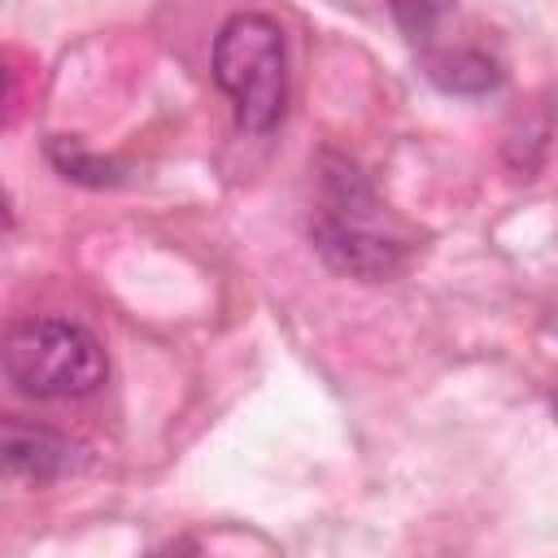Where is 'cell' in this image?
<instances>
[{
	"mask_svg": "<svg viewBox=\"0 0 558 558\" xmlns=\"http://www.w3.org/2000/svg\"><path fill=\"white\" fill-rule=\"evenodd\" d=\"M0 371L26 397L70 401L87 397L105 384V349L100 340L70 318H26L0 336Z\"/></svg>",
	"mask_w": 558,
	"mask_h": 558,
	"instance_id": "obj_1",
	"label": "cell"
},
{
	"mask_svg": "<svg viewBox=\"0 0 558 558\" xmlns=\"http://www.w3.org/2000/svg\"><path fill=\"white\" fill-rule=\"evenodd\" d=\"M432 74H436L445 87H453V92H488V87L497 83L493 61H488L484 52H471V48H462V52H453V57H436V61H432Z\"/></svg>",
	"mask_w": 558,
	"mask_h": 558,
	"instance_id": "obj_5",
	"label": "cell"
},
{
	"mask_svg": "<svg viewBox=\"0 0 558 558\" xmlns=\"http://www.w3.org/2000/svg\"><path fill=\"white\" fill-rule=\"evenodd\" d=\"M17 100H22V78H17V65H13V61L0 52V122H9V118H13Z\"/></svg>",
	"mask_w": 558,
	"mask_h": 558,
	"instance_id": "obj_8",
	"label": "cell"
},
{
	"mask_svg": "<svg viewBox=\"0 0 558 558\" xmlns=\"http://www.w3.org/2000/svg\"><path fill=\"white\" fill-rule=\"evenodd\" d=\"M218 87L235 105V122L253 135H266L283 118L288 100V48L283 31L266 13H235L214 35L209 52Z\"/></svg>",
	"mask_w": 558,
	"mask_h": 558,
	"instance_id": "obj_2",
	"label": "cell"
},
{
	"mask_svg": "<svg viewBox=\"0 0 558 558\" xmlns=\"http://www.w3.org/2000/svg\"><path fill=\"white\" fill-rule=\"evenodd\" d=\"M74 453L78 449L61 432L17 418V414H0V475L26 480V484H48V480H61L74 471V462H78Z\"/></svg>",
	"mask_w": 558,
	"mask_h": 558,
	"instance_id": "obj_4",
	"label": "cell"
},
{
	"mask_svg": "<svg viewBox=\"0 0 558 558\" xmlns=\"http://www.w3.org/2000/svg\"><path fill=\"white\" fill-rule=\"evenodd\" d=\"M0 209H4V205H0Z\"/></svg>",
	"mask_w": 558,
	"mask_h": 558,
	"instance_id": "obj_9",
	"label": "cell"
},
{
	"mask_svg": "<svg viewBox=\"0 0 558 558\" xmlns=\"http://www.w3.org/2000/svg\"><path fill=\"white\" fill-rule=\"evenodd\" d=\"M52 161H57V170H65V179H87V183H105V179H113L109 170V161H100V157H87L78 144H70V140H57L52 144Z\"/></svg>",
	"mask_w": 558,
	"mask_h": 558,
	"instance_id": "obj_7",
	"label": "cell"
},
{
	"mask_svg": "<svg viewBox=\"0 0 558 558\" xmlns=\"http://www.w3.org/2000/svg\"><path fill=\"white\" fill-rule=\"evenodd\" d=\"M327 205L323 214L310 222V235H314V248L336 266V270H349L357 279H388L405 248L392 240V235H379L371 227V192L366 183L357 179V170L340 157H327Z\"/></svg>",
	"mask_w": 558,
	"mask_h": 558,
	"instance_id": "obj_3",
	"label": "cell"
},
{
	"mask_svg": "<svg viewBox=\"0 0 558 558\" xmlns=\"http://www.w3.org/2000/svg\"><path fill=\"white\" fill-rule=\"evenodd\" d=\"M388 9L397 17V26L418 44V39H432L436 35V26L449 17L453 0H388Z\"/></svg>",
	"mask_w": 558,
	"mask_h": 558,
	"instance_id": "obj_6",
	"label": "cell"
}]
</instances>
